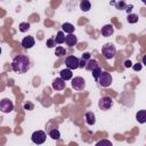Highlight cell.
<instances>
[{"mask_svg": "<svg viewBox=\"0 0 146 146\" xmlns=\"http://www.w3.org/2000/svg\"><path fill=\"white\" fill-rule=\"evenodd\" d=\"M11 68L16 73H26L30 68V59L25 55L16 56L11 62Z\"/></svg>", "mask_w": 146, "mask_h": 146, "instance_id": "6da1fadb", "label": "cell"}, {"mask_svg": "<svg viewBox=\"0 0 146 146\" xmlns=\"http://www.w3.org/2000/svg\"><path fill=\"white\" fill-rule=\"evenodd\" d=\"M115 52H116L115 47L112 43H105L102 48V54L106 59H112L115 56Z\"/></svg>", "mask_w": 146, "mask_h": 146, "instance_id": "7a4b0ae2", "label": "cell"}, {"mask_svg": "<svg viewBox=\"0 0 146 146\" xmlns=\"http://www.w3.org/2000/svg\"><path fill=\"white\" fill-rule=\"evenodd\" d=\"M46 138H47V135H46V132L42 131V130H36V131H34V132L32 133V137H31L32 141H33L34 144H36V145L43 144V143L46 141Z\"/></svg>", "mask_w": 146, "mask_h": 146, "instance_id": "3957f363", "label": "cell"}, {"mask_svg": "<svg viewBox=\"0 0 146 146\" xmlns=\"http://www.w3.org/2000/svg\"><path fill=\"white\" fill-rule=\"evenodd\" d=\"M112 105H113V99H112L110 96H104V97H102V98L99 99V102H98V106H99V108L103 110V111L110 110V108L112 107Z\"/></svg>", "mask_w": 146, "mask_h": 146, "instance_id": "277c9868", "label": "cell"}, {"mask_svg": "<svg viewBox=\"0 0 146 146\" xmlns=\"http://www.w3.org/2000/svg\"><path fill=\"white\" fill-rule=\"evenodd\" d=\"M65 65H66V67L68 68V70H75V68H78L79 67V65H80V59L78 58V57H75V56H68V57H66V59H65Z\"/></svg>", "mask_w": 146, "mask_h": 146, "instance_id": "5b68a950", "label": "cell"}, {"mask_svg": "<svg viewBox=\"0 0 146 146\" xmlns=\"http://www.w3.org/2000/svg\"><path fill=\"white\" fill-rule=\"evenodd\" d=\"M98 83L102 86V87H110L111 83H112V75L108 73V72H103L98 79Z\"/></svg>", "mask_w": 146, "mask_h": 146, "instance_id": "8992f818", "label": "cell"}, {"mask_svg": "<svg viewBox=\"0 0 146 146\" xmlns=\"http://www.w3.org/2000/svg\"><path fill=\"white\" fill-rule=\"evenodd\" d=\"M71 86H72V88H73L74 90H82V89H84V87H86V81H84V79L81 78V76H75V78L72 79Z\"/></svg>", "mask_w": 146, "mask_h": 146, "instance_id": "52a82bcc", "label": "cell"}, {"mask_svg": "<svg viewBox=\"0 0 146 146\" xmlns=\"http://www.w3.org/2000/svg\"><path fill=\"white\" fill-rule=\"evenodd\" d=\"M0 108L3 113H9L14 110V104L10 99L8 98H3L1 102H0Z\"/></svg>", "mask_w": 146, "mask_h": 146, "instance_id": "ba28073f", "label": "cell"}, {"mask_svg": "<svg viewBox=\"0 0 146 146\" xmlns=\"http://www.w3.org/2000/svg\"><path fill=\"white\" fill-rule=\"evenodd\" d=\"M35 41H34V38L31 36V35H27L25 36L23 40H22V46L25 48V49H31L33 46H34Z\"/></svg>", "mask_w": 146, "mask_h": 146, "instance_id": "9c48e42d", "label": "cell"}, {"mask_svg": "<svg viewBox=\"0 0 146 146\" xmlns=\"http://www.w3.org/2000/svg\"><path fill=\"white\" fill-rule=\"evenodd\" d=\"M65 87H66V83L62 78H56L52 81V88L55 90H63Z\"/></svg>", "mask_w": 146, "mask_h": 146, "instance_id": "30bf717a", "label": "cell"}, {"mask_svg": "<svg viewBox=\"0 0 146 146\" xmlns=\"http://www.w3.org/2000/svg\"><path fill=\"white\" fill-rule=\"evenodd\" d=\"M97 67H99V65H98V62L96 60V59H92V58H90L89 60H87V64H86V70L87 71H94V70H96Z\"/></svg>", "mask_w": 146, "mask_h": 146, "instance_id": "8fae6325", "label": "cell"}, {"mask_svg": "<svg viewBox=\"0 0 146 146\" xmlns=\"http://www.w3.org/2000/svg\"><path fill=\"white\" fill-rule=\"evenodd\" d=\"M113 32H114V27L111 24H106L102 27V34L104 36H110L113 34Z\"/></svg>", "mask_w": 146, "mask_h": 146, "instance_id": "7c38bea8", "label": "cell"}, {"mask_svg": "<svg viewBox=\"0 0 146 146\" xmlns=\"http://www.w3.org/2000/svg\"><path fill=\"white\" fill-rule=\"evenodd\" d=\"M65 42H66V44H67L68 47H73V46L76 44L78 38H76V35H74V34H67L66 38H65Z\"/></svg>", "mask_w": 146, "mask_h": 146, "instance_id": "4fadbf2b", "label": "cell"}, {"mask_svg": "<svg viewBox=\"0 0 146 146\" xmlns=\"http://www.w3.org/2000/svg\"><path fill=\"white\" fill-rule=\"evenodd\" d=\"M59 75H60V78L64 80V81H67V80H71L72 79V71L71 70H68V68H64V70H62L60 72H59Z\"/></svg>", "mask_w": 146, "mask_h": 146, "instance_id": "5bb4252c", "label": "cell"}, {"mask_svg": "<svg viewBox=\"0 0 146 146\" xmlns=\"http://www.w3.org/2000/svg\"><path fill=\"white\" fill-rule=\"evenodd\" d=\"M136 120L139 123H146V110L138 111L136 114Z\"/></svg>", "mask_w": 146, "mask_h": 146, "instance_id": "9a60e30c", "label": "cell"}, {"mask_svg": "<svg viewBox=\"0 0 146 146\" xmlns=\"http://www.w3.org/2000/svg\"><path fill=\"white\" fill-rule=\"evenodd\" d=\"M62 31L63 32H66L67 34H73V32H74V30H75V27L73 26V24H71V23H64L63 25H62Z\"/></svg>", "mask_w": 146, "mask_h": 146, "instance_id": "2e32d148", "label": "cell"}, {"mask_svg": "<svg viewBox=\"0 0 146 146\" xmlns=\"http://www.w3.org/2000/svg\"><path fill=\"white\" fill-rule=\"evenodd\" d=\"M86 122H87V124H89V125H94V124H95V122H96V116H95V114H94L92 112H87V113H86Z\"/></svg>", "mask_w": 146, "mask_h": 146, "instance_id": "e0dca14e", "label": "cell"}, {"mask_svg": "<svg viewBox=\"0 0 146 146\" xmlns=\"http://www.w3.org/2000/svg\"><path fill=\"white\" fill-rule=\"evenodd\" d=\"M65 38H66V35L64 34V32H63V31H58V32H57V35L55 36L56 43H58V44L64 43V42H65Z\"/></svg>", "mask_w": 146, "mask_h": 146, "instance_id": "ac0fdd59", "label": "cell"}, {"mask_svg": "<svg viewBox=\"0 0 146 146\" xmlns=\"http://www.w3.org/2000/svg\"><path fill=\"white\" fill-rule=\"evenodd\" d=\"M90 7H91V5H90V2L88 0H82L80 2V9L82 11H88L90 9Z\"/></svg>", "mask_w": 146, "mask_h": 146, "instance_id": "d6986e66", "label": "cell"}, {"mask_svg": "<svg viewBox=\"0 0 146 146\" xmlns=\"http://www.w3.org/2000/svg\"><path fill=\"white\" fill-rule=\"evenodd\" d=\"M49 136H50L54 140H58V139H59V137H60V132H59V130H58V129H52V130H50Z\"/></svg>", "mask_w": 146, "mask_h": 146, "instance_id": "ffe728a7", "label": "cell"}, {"mask_svg": "<svg viewBox=\"0 0 146 146\" xmlns=\"http://www.w3.org/2000/svg\"><path fill=\"white\" fill-rule=\"evenodd\" d=\"M55 54H56V56L62 57V56H65V55H66V50H65L63 47L58 46V47H56V49H55Z\"/></svg>", "mask_w": 146, "mask_h": 146, "instance_id": "44dd1931", "label": "cell"}, {"mask_svg": "<svg viewBox=\"0 0 146 146\" xmlns=\"http://www.w3.org/2000/svg\"><path fill=\"white\" fill-rule=\"evenodd\" d=\"M95 146H113V144L108 139H100L99 141L96 143Z\"/></svg>", "mask_w": 146, "mask_h": 146, "instance_id": "7402d4cb", "label": "cell"}, {"mask_svg": "<svg viewBox=\"0 0 146 146\" xmlns=\"http://www.w3.org/2000/svg\"><path fill=\"white\" fill-rule=\"evenodd\" d=\"M18 29H19L21 32H27L29 29H30V23H27V22H23V23L19 24Z\"/></svg>", "mask_w": 146, "mask_h": 146, "instance_id": "603a6c76", "label": "cell"}, {"mask_svg": "<svg viewBox=\"0 0 146 146\" xmlns=\"http://www.w3.org/2000/svg\"><path fill=\"white\" fill-rule=\"evenodd\" d=\"M138 22V16L136 14H129L128 15V23L130 24H135Z\"/></svg>", "mask_w": 146, "mask_h": 146, "instance_id": "cb8c5ba5", "label": "cell"}, {"mask_svg": "<svg viewBox=\"0 0 146 146\" xmlns=\"http://www.w3.org/2000/svg\"><path fill=\"white\" fill-rule=\"evenodd\" d=\"M91 73H92V76H94L96 80H98L99 76H100V74L103 73V71H102V68H100V66H99V67H97L96 70H94Z\"/></svg>", "mask_w": 146, "mask_h": 146, "instance_id": "d4e9b609", "label": "cell"}, {"mask_svg": "<svg viewBox=\"0 0 146 146\" xmlns=\"http://www.w3.org/2000/svg\"><path fill=\"white\" fill-rule=\"evenodd\" d=\"M112 5H115L117 9H127V8H128V6H127V5L124 3V2H122V1H121V2H119V3L112 2Z\"/></svg>", "mask_w": 146, "mask_h": 146, "instance_id": "484cf974", "label": "cell"}, {"mask_svg": "<svg viewBox=\"0 0 146 146\" xmlns=\"http://www.w3.org/2000/svg\"><path fill=\"white\" fill-rule=\"evenodd\" d=\"M55 44H56V40L55 39H48L47 40V47L48 48H54L55 47Z\"/></svg>", "mask_w": 146, "mask_h": 146, "instance_id": "4316f807", "label": "cell"}, {"mask_svg": "<svg viewBox=\"0 0 146 146\" xmlns=\"http://www.w3.org/2000/svg\"><path fill=\"white\" fill-rule=\"evenodd\" d=\"M33 104L32 103H26V104H24V108L25 110H27V111H31V110H33Z\"/></svg>", "mask_w": 146, "mask_h": 146, "instance_id": "83f0119b", "label": "cell"}, {"mask_svg": "<svg viewBox=\"0 0 146 146\" xmlns=\"http://www.w3.org/2000/svg\"><path fill=\"white\" fill-rule=\"evenodd\" d=\"M81 58H82V59H84V60L87 62V60H89V59H90V54H89V52H84V54L82 55V57H81Z\"/></svg>", "mask_w": 146, "mask_h": 146, "instance_id": "f1b7e54d", "label": "cell"}, {"mask_svg": "<svg viewBox=\"0 0 146 146\" xmlns=\"http://www.w3.org/2000/svg\"><path fill=\"white\" fill-rule=\"evenodd\" d=\"M132 68H133L135 71H140V70H141V64H139V63H137V64H135V65H132Z\"/></svg>", "mask_w": 146, "mask_h": 146, "instance_id": "f546056e", "label": "cell"}, {"mask_svg": "<svg viewBox=\"0 0 146 146\" xmlns=\"http://www.w3.org/2000/svg\"><path fill=\"white\" fill-rule=\"evenodd\" d=\"M86 64H87V62L81 58V59H80V65H79V67H81V68H82V67H86Z\"/></svg>", "mask_w": 146, "mask_h": 146, "instance_id": "4dcf8cb0", "label": "cell"}, {"mask_svg": "<svg viewBox=\"0 0 146 146\" xmlns=\"http://www.w3.org/2000/svg\"><path fill=\"white\" fill-rule=\"evenodd\" d=\"M124 66H125V67H130V66H132V64H131L130 60H125V62H124Z\"/></svg>", "mask_w": 146, "mask_h": 146, "instance_id": "1f68e13d", "label": "cell"}, {"mask_svg": "<svg viewBox=\"0 0 146 146\" xmlns=\"http://www.w3.org/2000/svg\"><path fill=\"white\" fill-rule=\"evenodd\" d=\"M141 62H143V64L146 66V55H144V56H143V59H141Z\"/></svg>", "mask_w": 146, "mask_h": 146, "instance_id": "d6a6232c", "label": "cell"}, {"mask_svg": "<svg viewBox=\"0 0 146 146\" xmlns=\"http://www.w3.org/2000/svg\"><path fill=\"white\" fill-rule=\"evenodd\" d=\"M131 8H132V5H130V6H128V8L125 9V11H127V13H130V11H131Z\"/></svg>", "mask_w": 146, "mask_h": 146, "instance_id": "836d02e7", "label": "cell"}, {"mask_svg": "<svg viewBox=\"0 0 146 146\" xmlns=\"http://www.w3.org/2000/svg\"><path fill=\"white\" fill-rule=\"evenodd\" d=\"M143 3H144V5L146 6V0H143Z\"/></svg>", "mask_w": 146, "mask_h": 146, "instance_id": "e575fe53", "label": "cell"}]
</instances>
